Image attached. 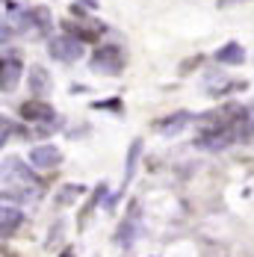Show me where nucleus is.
<instances>
[{"mask_svg":"<svg viewBox=\"0 0 254 257\" xmlns=\"http://www.w3.org/2000/svg\"><path fill=\"white\" fill-rule=\"evenodd\" d=\"M236 139H239V142L254 139V103L242 106V115H239V121H236Z\"/></svg>","mask_w":254,"mask_h":257,"instance_id":"12","label":"nucleus"},{"mask_svg":"<svg viewBox=\"0 0 254 257\" xmlns=\"http://www.w3.org/2000/svg\"><path fill=\"white\" fill-rule=\"evenodd\" d=\"M24 222V213L18 207H9V204H0V231L3 233H12L18 231V225Z\"/></svg>","mask_w":254,"mask_h":257,"instance_id":"10","label":"nucleus"},{"mask_svg":"<svg viewBox=\"0 0 254 257\" xmlns=\"http://www.w3.org/2000/svg\"><path fill=\"white\" fill-rule=\"evenodd\" d=\"M0 178H3V183H9L12 189H39L36 186V175L18 157H6L0 163Z\"/></svg>","mask_w":254,"mask_h":257,"instance_id":"1","label":"nucleus"},{"mask_svg":"<svg viewBox=\"0 0 254 257\" xmlns=\"http://www.w3.org/2000/svg\"><path fill=\"white\" fill-rule=\"evenodd\" d=\"M228 3H236V0H222V6H228Z\"/></svg>","mask_w":254,"mask_h":257,"instance_id":"20","label":"nucleus"},{"mask_svg":"<svg viewBox=\"0 0 254 257\" xmlns=\"http://www.w3.org/2000/svg\"><path fill=\"white\" fill-rule=\"evenodd\" d=\"M18 77H21V59H18V56L3 59V62H0V89H3V92H12L15 83H18Z\"/></svg>","mask_w":254,"mask_h":257,"instance_id":"8","label":"nucleus"},{"mask_svg":"<svg viewBox=\"0 0 254 257\" xmlns=\"http://www.w3.org/2000/svg\"><path fill=\"white\" fill-rule=\"evenodd\" d=\"M142 151V142L136 139L133 145H130V154H127V169H124V180H121V189H127V183L133 180V169H136V157Z\"/></svg>","mask_w":254,"mask_h":257,"instance_id":"15","label":"nucleus"},{"mask_svg":"<svg viewBox=\"0 0 254 257\" xmlns=\"http://www.w3.org/2000/svg\"><path fill=\"white\" fill-rule=\"evenodd\" d=\"M213 59L222 62V65H242V62H245V51H242V45L228 42V45H222L219 51L213 53Z\"/></svg>","mask_w":254,"mask_h":257,"instance_id":"9","label":"nucleus"},{"mask_svg":"<svg viewBox=\"0 0 254 257\" xmlns=\"http://www.w3.org/2000/svg\"><path fill=\"white\" fill-rule=\"evenodd\" d=\"M83 195V186H65V189H59V195H56V204H71L74 198Z\"/></svg>","mask_w":254,"mask_h":257,"instance_id":"16","label":"nucleus"},{"mask_svg":"<svg viewBox=\"0 0 254 257\" xmlns=\"http://www.w3.org/2000/svg\"><path fill=\"white\" fill-rule=\"evenodd\" d=\"M103 195H106V186H103V183H101V186H98V189H95V195H92V201H89V207H86V210H83V219H86V213H89V210H92V207L98 204V201H101Z\"/></svg>","mask_w":254,"mask_h":257,"instance_id":"17","label":"nucleus"},{"mask_svg":"<svg viewBox=\"0 0 254 257\" xmlns=\"http://www.w3.org/2000/svg\"><path fill=\"white\" fill-rule=\"evenodd\" d=\"M30 163H33L36 169H56V166L62 163V154H59L53 145H36V148L30 151Z\"/></svg>","mask_w":254,"mask_h":257,"instance_id":"6","label":"nucleus"},{"mask_svg":"<svg viewBox=\"0 0 254 257\" xmlns=\"http://www.w3.org/2000/svg\"><path fill=\"white\" fill-rule=\"evenodd\" d=\"M121 68H124V53L115 45H103L92 56V71H98V74H118Z\"/></svg>","mask_w":254,"mask_h":257,"instance_id":"2","label":"nucleus"},{"mask_svg":"<svg viewBox=\"0 0 254 257\" xmlns=\"http://www.w3.org/2000/svg\"><path fill=\"white\" fill-rule=\"evenodd\" d=\"M136 213H139V207L133 204L130 216L121 222V228H118V233H115V236H118V242H121L124 248H130V245H133V233H136V228H139V225H136Z\"/></svg>","mask_w":254,"mask_h":257,"instance_id":"13","label":"nucleus"},{"mask_svg":"<svg viewBox=\"0 0 254 257\" xmlns=\"http://www.w3.org/2000/svg\"><path fill=\"white\" fill-rule=\"evenodd\" d=\"M186 121H189V112H172V115H166V118L157 121V130L166 133V136H175V133H180V130L186 127Z\"/></svg>","mask_w":254,"mask_h":257,"instance_id":"11","label":"nucleus"},{"mask_svg":"<svg viewBox=\"0 0 254 257\" xmlns=\"http://www.w3.org/2000/svg\"><path fill=\"white\" fill-rule=\"evenodd\" d=\"M98 106H101V109H115V112H118V109H121V101H103V103H98Z\"/></svg>","mask_w":254,"mask_h":257,"instance_id":"19","label":"nucleus"},{"mask_svg":"<svg viewBox=\"0 0 254 257\" xmlns=\"http://www.w3.org/2000/svg\"><path fill=\"white\" fill-rule=\"evenodd\" d=\"M233 142H239L236 139V127H222V130H204L201 136L195 139V148H201V151H225L230 148Z\"/></svg>","mask_w":254,"mask_h":257,"instance_id":"4","label":"nucleus"},{"mask_svg":"<svg viewBox=\"0 0 254 257\" xmlns=\"http://www.w3.org/2000/svg\"><path fill=\"white\" fill-rule=\"evenodd\" d=\"M62 257H74V254H71V251H65V254H62Z\"/></svg>","mask_w":254,"mask_h":257,"instance_id":"21","label":"nucleus"},{"mask_svg":"<svg viewBox=\"0 0 254 257\" xmlns=\"http://www.w3.org/2000/svg\"><path fill=\"white\" fill-rule=\"evenodd\" d=\"M48 51L59 62H77V59H83V42L74 36H56V39H51Z\"/></svg>","mask_w":254,"mask_h":257,"instance_id":"5","label":"nucleus"},{"mask_svg":"<svg viewBox=\"0 0 254 257\" xmlns=\"http://www.w3.org/2000/svg\"><path fill=\"white\" fill-rule=\"evenodd\" d=\"M30 89H33L36 95H48V92H51V74H48L45 68H33V71H30Z\"/></svg>","mask_w":254,"mask_h":257,"instance_id":"14","label":"nucleus"},{"mask_svg":"<svg viewBox=\"0 0 254 257\" xmlns=\"http://www.w3.org/2000/svg\"><path fill=\"white\" fill-rule=\"evenodd\" d=\"M21 118H27V121H42V124H48V121H53V106H48V103H42V101H27L21 103Z\"/></svg>","mask_w":254,"mask_h":257,"instance_id":"7","label":"nucleus"},{"mask_svg":"<svg viewBox=\"0 0 254 257\" xmlns=\"http://www.w3.org/2000/svg\"><path fill=\"white\" fill-rule=\"evenodd\" d=\"M9 133H12V124L0 115V145H6V139H9Z\"/></svg>","mask_w":254,"mask_h":257,"instance_id":"18","label":"nucleus"},{"mask_svg":"<svg viewBox=\"0 0 254 257\" xmlns=\"http://www.w3.org/2000/svg\"><path fill=\"white\" fill-rule=\"evenodd\" d=\"M71 12H74V18H68V21L62 24V27H65V33H68V36H74V39L80 36V42H95L103 27L98 24V21H89V18H86V12H83L80 6H74Z\"/></svg>","mask_w":254,"mask_h":257,"instance_id":"3","label":"nucleus"}]
</instances>
